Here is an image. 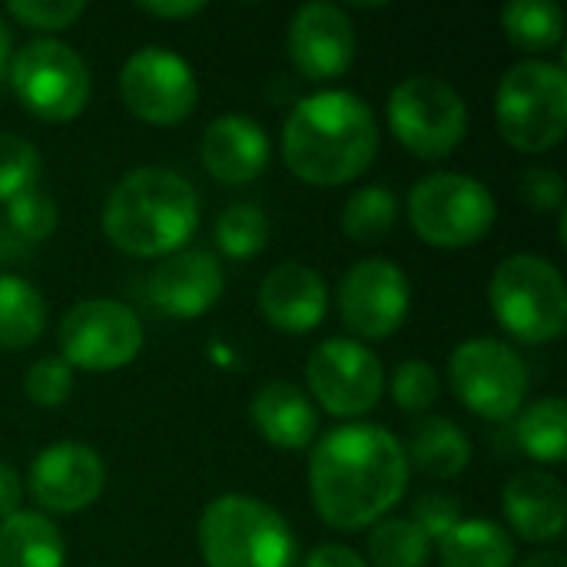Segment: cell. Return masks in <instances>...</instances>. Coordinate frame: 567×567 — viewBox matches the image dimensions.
<instances>
[{
	"mask_svg": "<svg viewBox=\"0 0 567 567\" xmlns=\"http://www.w3.org/2000/svg\"><path fill=\"white\" fill-rule=\"evenodd\" d=\"M223 266L206 249H183L166 256L146 282L150 302L173 319H196L223 296Z\"/></svg>",
	"mask_w": 567,
	"mask_h": 567,
	"instance_id": "e0dca14e",
	"label": "cell"
},
{
	"mask_svg": "<svg viewBox=\"0 0 567 567\" xmlns=\"http://www.w3.org/2000/svg\"><path fill=\"white\" fill-rule=\"evenodd\" d=\"M60 349L70 369L113 372L140 355L143 322L130 306L116 299H86L63 316Z\"/></svg>",
	"mask_w": 567,
	"mask_h": 567,
	"instance_id": "8fae6325",
	"label": "cell"
},
{
	"mask_svg": "<svg viewBox=\"0 0 567 567\" xmlns=\"http://www.w3.org/2000/svg\"><path fill=\"white\" fill-rule=\"evenodd\" d=\"M199 156L213 179L226 186H243V183H252L266 169L269 136L256 120L226 113L206 126L199 140Z\"/></svg>",
	"mask_w": 567,
	"mask_h": 567,
	"instance_id": "ac0fdd59",
	"label": "cell"
},
{
	"mask_svg": "<svg viewBox=\"0 0 567 567\" xmlns=\"http://www.w3.org/2000/svg\"><path fill=\"white\" fill-rule=\"evenodd\" d=\"M40 176V153L30 140L17 133H0V199L10 203L33 189Z\"/></svg>",
	"mask_w": 567,
	"mask_h": 567,
	"instance_id": "1f68e13d",
	"label": "cell"
},
{
	"mask_svg": "<svg viewBox=\"0 0 567 567\" xmlns=\"http://www.w3.org/2000/svg\"><path fill=\"white\" fill-rule=\"evenodd\" d=\"M409 485L405 445L382 425H342L309 458V492L319 518L336 532L382 522Z\"/></svg>",
	"mask_w": 567,
	"mask_h": 567,
	"instance_id": "6da1fadb",
	"label": "cell"
},
{
	"mask_svg": "<svg viewBox=\"0 0 567 567\" xmlns=\"http://www.w3.org/2000/svg\"><path fill=\"white\" fill-rule=\"evenodd\" d=\"M103 482H106V468L90 445L56 442L33 458L27 475V492L43 512L76 515L100 498Z\"/></svg>",
	"mask_w": 567,
	"mask_h": 567,
	"instance_id": "9a60e30c",
	"label": "cell"
},
{
	"mask_svg": "<svg viewBox=\"0 0 567 567\" xmlns=\"http://www.w3.org/2000/svg\"><path fill=\"white\" fill-rule=\"evenodd\" d=\"M395 216H399V203H395V193L389 186H365V189H355L349 199H346V209H342V229L352 243H379L392 233L395 226Z\"/></svg>",
	"mask_w": 567,
	"mask_h": 567,
	"instance_id": "83f0119b",
	"label": "cell"
},
{
	"mask_svg": "<svg viewBox=\"0 0 567 567\" xmlns=\"http://www.w3.org/2000/svg\"><path fill=\"white\" fill-rule=\"evenodd\" d=\"M498 206L485 183L465 173H432L412 186L409 219L415 233L439 249L482 243L495 226Z\"/></svg>",
	"mask_w": 567,
	"mask_h": 567,
	"instance_id": "52a82bcc",
	"label": "cell"
},
{
	"mask_svg": "<svg viewBox=\"0 0 567 567\" xmlns=\"http://www.w3.org/2000/svg\"><path fill=\"white\" fill-rule=\"evenodd\" d=\"M0 567H63V538L37 512H13L0 522Z\"/></svg>",
	"mask_w": 567,
	"mask_h": 567,
	"instance_id": "cb8c5ba5",
	"label": "cell"
},
{
	"mask_svg": "<svg viewBox=\"0 0 567 567\" xmlns=\"http://www.w3.org/2000/svg\"><path fill=\"white\" fill-rule=\"evenodd\" d=\"M369 555L375 567H425L432 542L412 518H385L369 535Z\"/></svg>",
	"mask_w": 567,
	"mask_h": 567,
	"instance_id": "f1b7e54d",
	"label": "cell"
},
{
	"mask_svg": "<svg viewBox=\"0 0 567 567\" xmlns=\"http://www.w3.org/2000/svg\"><path fill=\"white\" fill-rule=\"evenodd\" d=\"M309 392L336 419H355L375 409L385 389V369L369 346L355 339H326L306 365Z\"/></svg>",
	"mask_w": 567,
	"mask_h": 567,
	"instance_id": "4fadbf2b",
	"label": "cell"
},
{
	"mask_svg": "<svg viewBox=\"0 0 567 567\" xmlns=\"http://www.w3.org/2000/svg\"><path fill=\"white\" fill-rule=\"evenodd\" d=\"M502 27L518 50L542 53L561 40L565 13L555 0H512L502 10Z\"/></svg>",
	"mask_w": 567,
	"mask_h": 567,
	"instance_id": "4316f807",
	"label": "cell"
},
{
	"mask_svg": "<svg viewBox=\"0 0 567 567\" xmlns=\"http://www.w3.org/2000/svg\"><path fill=\"white\" fill-rule=\"evenodd\" d=\"M505 515L508 525L535 545L558 542L565 535L567 495L565 485L545 472H522L505 485Z\"/></svg>",
	"mask_w": 567,
	"mask_h": 567,
	"instance_id": "ffe728a7",
	"label": "cell"
},
{
	"mask_svg": "<svg viewBox=\"0 0 567 567\" xmlns=\"http://www.w3.org/2000/svg\"><path fill=\"white\" fill-rule=\"evenodd\" d=\"M375 150V113L349 90H322L299 100L282 126V159L309 186L352 183L369 169Z\"/></svg>",
	"mask_w": 567,
	"mask_h": 567,
	"instance_id": "7a4b0ae2",
	"label": "cell"
},
{
	"mask_svg": "<svg viewBox=\"0 0 567 567\" xmlns=\"http://www.w3.org/2000/svg\"><path fill=\"white\" fill-rule=\"evenodd\" d=\"M23 392L40 409H56L73 392V369L63 359H40L23 379Z\"/></svg>",
	"mask_w": 567,
	"mask_h": 567,
	"instance_id": "836d02e7",
	"label": "cell"
},
{
	"mask_svg": "<svg viewBox=\"0 0 567 567\" xmlns=\"http://www.w3.org/2000/svg\"><path fill=\"white\" fill-rule=\"evenodd\" d=\"M47 326V302L20 276H0V349H30Z\"/></svg>",
	"mask_w": 567,
	"mask_h": 567,
	"instance_id": "d4e9b609",
	"label": "cell"
},
{
	"mask_svg": "<svg viewBox=\"0 0 567 567\" xmlns=\"http://www.w3.org/2000/svg\"><path fill=\"white\" fill-rule=\"evenodd\" d=\"M249 419L259 429V435L282 449L299 452L306 449L319 432V415L309 402V395L292 382H269L252 395Z\"/></svg>",
	"mask_w": 567,
	"mask_h": 567,
	"instance_id": "44dd1931",
	"label": "cell"
},
{
	"mask_svg": "<svg viewBox=\"0 0 567 567\" xmlns=\"http://www.w3.org/2000/svg\"><path fill=\"white\" fill-rule=\"evenodd\" d=\"M3 229L23 246L27 243H43L56 229V203L40 189H27V193H20L17 199L7 203Z\"/></svg>",
	"mask_w": 567,
	"mask_h": 567,
	"instance_id": "4dcf8cb0",
	"label": "cell"
},
{
	"mask_svg": "<svg viewBox=\"0 0 567 567\" xmlns=\"http://www.w3.org/2000/svg\"><path fill=\"white\" fill-rule=\"evenodd\" d=\"M7 70H10V27H7V20L0 17V83H3Z\"/></svg>",
	"mask_w": 567,
	"mask_h": 567,
	"instance_id": "b9f144b4",
	"label": "cell"
},
{
	"mask_svg": "<svg viewBox=\"0 0 567 567\" xmlns=\"http://www.w3.org/2000/svg\"><path fill=\"white\" fill-rule=\"evenodd\" d=\"M20 495H23V488H20V475H17L10 465H3V462H0V522H3V518H10V515L17 512Z\"/></svg>",
	"mask_w": 567,
	"mask_h": 567,
	"instance_id": "ab89813d",
	"label": "cell"
},
{
	"mask_svg": "<svg viewBox=\"0 0 567 567\" xmlns=\"http://www.w3.org/2000/svg\"><path fill=\"white\" fill-rule=\"evenodd\" d=\"M512 535L488 518H462L442 542V567H515Z\"/></svg>",
	"mask_w": 567,
	"mask_h": 567,
	"instance_id": "603a6c76",
	"label": "cell"
},
{
	"mask_svg": "<svg viewBox=\"0 0 567 567\" xmlns=\"http://www.w3.org/2000/svg\"><path fill=\"white\" fill-rule=\"evenodd\" d=\"M389 126L419 159H445L468 133V106L442 76H405L389 96Z\"/></svg>",
	"mask_w": 567,
	"mask_h": 567,
	"instance_id": "ba28073f",
	"label": "cell"
},
{
	"mask_svg": "<svg viewBox=\"0 0 567 567\" xmlns=\"http://www.w3.org/2000/svg\"><path fill=\"white\" fill-rule=\"evenodd\" d=\"M488 302L508 336L528 346L555 342L567 329V286L555 262L518 252L498 262Z\"/></svg>",
	"mask_w": 567,
	"mask_h": 567,
	"instance_id": "5b68a950",
	"label": "cell"
},
{
	"mask_svg": "<svg viewBox=\"0 0 567 567\" xmlns=\"http://www.w3.org/2000/svg\"><path fill=\"white\" fill-rule=\"evenodd\" d=\"M405 462H412L429 478H455L472 462V442L452 419L432 415L412 429Z\"/></svg>",
	"mask_w": 567,
	"mask_h": 567,
	"instance_id": "7402d4cb",
	"label": "cell"
},
{
	"mask_svg": "<svg viewBox=\"0 0 567 567\" xmlns=\"http://www.w3.org/2000/svg\"><path fill=\"white\" fill-rule=\"evenodd\" d=\"M518 189H522V196H525V203L532 209H542V213L565 209V179L548 166L525 169L522 179H518Z\"/></svg>",
	"mask_w": 567,
	"mask_h": 567,
	"instance_id": "8d00e7d4",
	"label": "cell"
},
{
	"mask_svg": "<svg viewBox=\"0 0 567 567\" xmlns=\"http://www.w3.org/2000/svg\"><path fill=\"white\" fill-rule=\"evenodd\" d=\"M302 567H369L365 558H359L352 548L346 545H319L306 555Z\"/></svg>",
	"mask_w": 567,
	"mask_h": 567,
	"instance_id": "74e56055",
	"label": "cell"
},
{
	"mask_svg": "<svg viewBox=\"0 0 567 567\" xmlns=\"http://www.w3.org/2000/svg\"><path fill=\"white\" fill-rule=\"evenodd\" d=\"M269 243V219L256 203H233L216 219V246L229 259H252Z\"/></svg>",
	"mask_w": 567,
	"mask_h": 567,
	"instance_id": "f546056e",
	"label": "cell"
},
{
	"mask_svg": "<svg viewBox=\"0 0 567 567\" xmlns=\"http://www.w3.org/2000/svg\"><path fill=\"white\" fill-rule=\"evenodd\" d=\"M196 226V189L186 176L166 166L126 173L103 203V233L126 256H173L193 239Z\"/></svg>",
	"mask_w": 567,
	"mask_h": 567,
	"instance_id": "3957f363",
	"label": "cell"
},
{
	"mask_svg": "<svg viewBox=\"0 0 567 567\" xmlns=\"http://www.w3.org/2000/svg\"><path fill=\"white\" fill-rule=\"evenodd\" d=\"M439 375L429 362L409 359L392 375V395L402 412H425L439 402Z\"/></svg>",
	"mask_w": 567,
	"mask_h": 567,
	"instance_id": "d6a6232c",
	"label": "cell"
},
{
	"mask_svg": "<svg viewBox=\"0 0 567 567\" xmlns=\"http://www.w3.org/2000/svg\"><path fill=\"white\" fill-rule=\"evenodd\" d=\"M86 3L80 0H13L7 3V13L33 30H63L76 17H83Z\"/></svg>",
	"mask_w": 567,
	"mask_h": 567,
	"instance_id": "e575fe53",
	"label": "cell"
},
{
	"mask_svg": "<svg viewBox=\"0 0 567 567\" xmlns=\"http://www.w3.org/2000/svg\"><path fill=\"white\" fill-rule=\"evenodd\" d=\"M206 567H292L296 538L289 522L252 495H219L199 518Z\"/></svg>",
	"mask_w": 567,
	"mask_h": 567,
	"instance_id": "277c9868",
	"label": "cell"
},
{
	"mask_svg": "<svg viewBox=\"0 0 567 567\" xmlns=\"http://www.w3.org/2000/svg\"><path fill=\"white\" fill-rule=\"evenodd\" d=\"M498 130L518 153H545L565 140L567 73L548 60L515 63L495 96Z\"/></svg>",
	"mask_w": 567,
	"mask_h": 567,
	"instance_id": "8992f818",
	"label": "cell"
},
{
	"mask_svg": "<svg viewBox=\"0 0 567 567\" xmlns=\"http://www.w3.org/2000/svg\"><path fill=\"white\" fill-rule=\"evenodd\" d=\"M120 96L143 123L173 126L193 113L199 83L179 53L166 47H140L120 70Z\"/></svg>",
	"mask_w": 567,
	"mask_h": 567,
	"instance_id": "7c38bea8",
	"label": "cell"
},
{
	"mask_svg": "<svg viewBox=\"0 0 567 567\" xmlns=\"http://www.w3.org/2000/svg\"><path fill=\"white\" fill-rule=\"evenodd\" d=\"M412 522L422 528V535L429 542H442L462 522V505L445 492H429L415 502Z\"/></svg>",
	"mask_w": 567,
	"mask_h": 567,
	"instance_id": "d590c367",
	"label": "cell"
},
{
	"mask_svg": "<svg viewBox=\"0 0 567 567\" xmlns=\"http://www.w3.org/2000/svg\"><path fill=\"white\" fill-rule=\"evenodd\" d=\"M259 309L269 326L282 332H312L329 309V289L322 276L302 262H282L266 272L259 286Z\"/></svg>",
	"mask_w": 567,
	"mask_h": 567,
	"instance_id": "d6986e66",
	"label": "cell"
},
{
	"mask_svg": "<svg viewBox=\"0 0 567 567\" xmlns=\"http://www.w3.org/2000/svg\"><path fill=\"white\" fill-rule=\"evenodd\" d=\"M449 375L462 405L488 422L515 419L528 395L525 359L498 339L462 342L452 352Z\"/></svg>",
	"mask_w": 567,
	"mask_h": 567,
	"instance_id": "30bf717a",
	"label": "cell"
},
{
	"mask_svg": "<svg viewBox=\"0 0 567 567\" xmlns=\"http://www.w3.org/2000/svg\"><path fill=\"white\" fill-rule=\"evenodd\" d=\"M10 86L17 100L47 123H66L90 100V70L83 56L60 40H33L10 56Z\"/></svg>",
	"mask_w": 567,
	"mask_h": 567,
	"instance_id": "9c48e42d",
	"label": "cell"
},
{
	"mask_svg": "<svg viewBox=\"0 0 567 567\" xmlns=\"http://www.w3.org/2000/svg\"><path fill=\"white\" fill-rule=\"evenodd\" d=\"M289 56L306 80H336L355 60V30L342 7L306 3L289 23Z\"/></svg>",
	"mask_w": 567,
	"mask_h": 567,
	"instance_id": "2e32d148",
	"label": "cell"
},
{
	"mask_svg": "<svg viewBox=\"0 0 567 567\" xmlns=\"http://www.w3.org/2000/svg\"><path fill=\"white\" fill-rule=\"evenodd\" d=\"M136 10L153 13V17H163V20H186V17L203 13L206 3L203 0H140Z\"/></svg>",
	"mask_w": 567,
	"mask_h": 567,
	"instance_id": "f35d334b",
	"label": "cell"
},
{
	"mask_svg": "<svg viewBox=\"0 0 567 567\" xmlns=\"http://www.w3.org/2000/svg\"><path fill=\"white\" fill-rule=\"evenodd\" d=\"M515 439L522 452L542 465H561L567 458V409L558 395L532 402L518 422Z\"/></svg>",
	"mask_w": 567,
	"mask_h": 567,
	"instance_id": "484cf974",
	"label": "cell"
},
{
	"mask_svg": "<svg viewBox=\"0 0 567 567\" xmlns=\"http://www.w3.org/2000/svg\"><path fill=\"white\" fill-rule=\"evenodd\" d=\"M522 567H567V561L565 555H558V551H538V555L525 558Z\"/></svg>",
	"mask_w": 567,
	"mask_h": 567,
	"instance_id": "60d3db41",
	"label": "cell"
},
{
	"mask_svg": "<svg viewBox=\"0 0 567 567\" xmlns=\"http://www.w3.org/2000/svg\"><path fill=\"white\" fill-rule=\"evenodd\" d=\"M412 306L409 276L392 259L355 262L339 282V316L359 339L392 336Z\"/></svg>",
	"mask_w": 567,
	"mask_h": 567,
	"instance_id": "5bb4252c",
	"label": "cell"
}]
</instances>
